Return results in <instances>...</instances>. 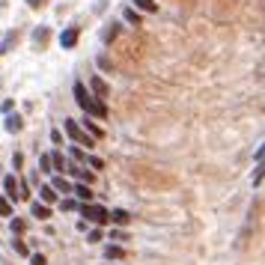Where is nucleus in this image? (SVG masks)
<instances>
[{"label":"nucleus","mask_w":265,"mask_h":265,"mask_svg":"<svg viewBox=\"0 0 265 265\" xmlns=\"http://www.w3.org/2000/svg\"><path fill=\"white\" fill-rule=\"evenodd\" d=\"M81 215H84V218H89V221H95V224H107V209H104V206L84 203V206H81Z\"/></svg>","instance_id":"3"},{"label":"nucleus","mask_w":265,"mask_h":265,"mask_svg":"<svg viewBox=\"0 0 265 265\" xmlns=\"http://www.w3.org/2000/svg\"><path fill=\"white\" fill-rule=\"evenodd\" d=\"M0 218H12V206L6 197H0Z\"/></svg>","instance_id":"20"},{"label":"nucleus","mask_w":265,"mask_h":265,"mask_svg":"<svg viewBox=\"0 0 265 265\" xmlns=\"http://www.w3.org/2000/svg\"><path fill=\"white\" fill-rule=\"evenodd\" d=\"M27 3H30L33 9H36V6H42V0H27Z\"/></svg>","instance_id":"32"},{"label":"nucleus","mask_w":265,"mask_h":265,"mask_svg":"<svg viewBox=\"0 0 265 265\" xmlns=\"http://www.w3.org/2000/svg\"><path fill=\"white\" fill-rule=\"evenodd\" d=\"M39 194H42V203L48 206V203H54L57 200V191L51 188V185H45V188H39Z\"/></svg>","instance_id":"17"},{"label":"nucleus","mask_w":265,"mask_h":265,"mask_svg":"<svg viewBox=\"0 0 265 265\" xmlns=\"http://www.w3.org/2000/svg\"><path fill=\"white\" fill-rule=\"evenodd\" d=\"M21 164H24V155H21V152H15V155H12V167H21Z\"/></svg>","instance_id":"28"},{"label":"nucleus","mask_w":265,"mask_h":265,"mask_svg":"<svg viewBox=\"0 0 265 265\" xmlns=\"http://www.w3.org/2000/svg\"><path fill=\"white\" fill-rule=\"evenodd\" d=\"M78 36H81L78 27H69V30L60 33V45H63V48H75V45H78Z\"/></svg>","instance_id":"6"},{"label":"nucleus","mask_w":265,"mask_h":265,"mask_svg":"<svg viewBox=\"0 0 265 265\" xmlns=\"http://www.w3.org/2000/svg\"><path fill=\"white\" fill-rule=\"evenodd\" d=\"M15 245V254H21V257H27V245L24 242H12Z\"/></svg>","instance_id":"27"},{"label":"nucleus","mask_w":265,"mask_h":265,"mask_svg":"<svg viewBox=\"0 0 265 265\" xmlns=\"http://www.w3.org/2000/svg\"><path fill=\"white\" fill-rule=\"evenodd\" d=\"M72 92H75V101L87 110V116H98V119H104V116H107V104H104V101H98V98H92L81 81L72 87Z\"/></svg>","instance_id":"1"},{"label":"nucleus","mask_w":265,"mask_h":265,"mask_svg":"<svg viewBox=\"0 0 265 265\" xmlns=\"http://www.w3.org/2000/svg\"><path fill=\"white\" fill-rule=\"evenodd\" d=\"M107 221L116 224V227H125V224H131V215H128L125 209H110V212H107Z\"/></svg>","instance_id":"5"},{"label":"nucleus","mask_w":265,"mask_h":265,"mask_svg":"<svg viewBox=\"0 0 265 265\" xmlns=\"http://www.w3.org/2000/svg\"><path fill=\"white\" fill-rule=\"evenodd\" d=\"M84 164H89L92 170H101V167H104V161H101V158H95V155H87V158H84Z\"/></svg>","instance_id":"19"},{"label":"nucleus","mask_w":265,"mask_h":265,"mask_svg":"<svg viewBox=\"0 0 265 265\" xmlns=\"http://www.w3.org/2000/svg\"><path fill=\"white\" fill-rule=\"evenodd\" d=\"M66 173H75V176H78V179H81L84 185H89V182H92V173H89L87 167H69Z\"/></svg>","instance_id":"11"},{"label":"nucleus","mask_w":265,"mask_h":265,"mask_svg":"<svg viewBox=\"0 0 265 265\" xmlns=\"http://www.w3.org/2000/svg\"><path fill=\"white\" fill-rule=\"evenodd\" d=\"M30 265H48V260H45L42 254H33V257H30Z\"/></svg>","instance_id":"25"},{"label":"nucleus","mask_w":265,"mask_h":265,"mask_svg":"<svg viewBox=\"0 0 265 265\" xmlns=\"http://www.w3.org/2000/svg\"><path fill=\"white\" fill-rule=\"evenodd\" d=\"M51 170H54L57 176H63V173L69 170V161H66L63 152H51Z\"/></svg>","instance_id":"4"},{"label":"nucleus","mask_w":265,"mask_h":265,"mask_svg":"<svg viewBox=\"0 0 265 265\" xmlns=\"http://www.w3.org/2000/svg\"><path fill=\"white\" fill-rule=\"evenodd\" d=\"M116 39V24H110L107 30H104V42H113Z\"/></svg>","instance_id":"24"},{"label":"nucleus","mask_w":265,"mask_h":265,"mask_svg":"<svg viewBox=\"0 0 265 265\" xmlns=\"http://www.w3.org/2000/svg\"><path fill=\"white\" fill-rule=\"evenodd\" d=\"M39 167H42V173H54V170H51V155H42V158H39Z\"/></svg>","instance_id":"23"},{"label":"nucleus","mask_w":265,"mask_h":265,"mask_svg":"<svg viewBox=\"0 0 265 265\" xmlns=\"http://www.w3.org/2000/svg\"><path fill=\"white\" fill-rule=\"evenodd\" d=\"M122 18H125V21H128V24H134V27H137V24H140V12H137V9H134V6H128V9H122Z\"/></svg>","instance_id":"15"},{"label":"nucleus","mask_w":265,"mask_h":265,"mask_svg":"<svg viewBox=\"0 0 265 265\" xmlns=\"http://www.w3.org/2000/svg\"><path fill=\"white\" fill-rule=\"evenodd\" d=\"M69 155H72V158H75L78 164H84V158H87V152H84L81 146H72V149H69Z\"/></svg>","instance_id":"18"},{"label":"nucleus","mask_w":265,"mask_h":265,"mask_svg":"<svg viewBox=\"0 0 265 265\" xmlns=\"http://www.w3.org/2000/svg\"><path fill=\"white\" fill-rule=\"evenodd\" d=\"M104 257H107V260H122L125 251H122L119 245H107V248H104Z\"/></svg>","instance_id":"16"},{"label":"nucleus","mask_w":265,"mask_h":265,"mask_svg":"<svg viewBox=\"0 0 265 265\" xmlns=\"http://www.w3.org/2000/svg\"><path fill=\"white\" fill-rule=\"evenodd\" d=\"M21 125H24V122H21V116H18V113H15V116H6V122H3V128H6L9 134H18V131H21Z\"/></svg>","instance_id":"10"},{"label":"nucleus","mask_w":265,"mask_h":265,"mask_svg":"<svg viewBox=\"0 0 265 265\" xmlns=\"http://www.w3.org/2000/svg\"><path fill=\"white\" fill-rule=\"evenodd\" d=\"M51 143H63V134H60V131H57V128H54V131H51Z\"/></svg>","instance_id":"31"},{"label":"nucleus","mask_w":265,"mask_h":265,"mask_svg":"<svg viewBox=\"0 0 265 265\" xmlns=\"http://www.w3.org/2000/svg\"><path fill=\"white\" fill-rule=\"evenodd\" d=\"M134 9L137 12H158V3L155 0H134Z\"/></svg>","instance_id":"14"},{"label":"nucleus","mask_w":265,"mask_h":265,"mask_svg":"<svg viewBox=\"0 0 265 265\" xmlns=\"http://www.w3.org/2000/svg\"><path fill=\"white\" fill-rule=\"evenodd\" d=\"M72 209H78V203L75 200H63V212H72Z\"/></svg>","instance_id":"29"},{"label":"nucleus","mask_w":265,"mask_h":265,"mask_svg":"<svg viewBox=\"0 0 265 265\" xmlns=\"http://www.w3.org/2000/svg\"><path fill=\"white\" fill-rule=\"evenodd\" d=\"M51 188L57 191V194H72V185L63 179V176H54V182H51Z\"/></svg>","instance_id":"12"},{"label":"nucleus","mask_w":265,"mask_h":265,"mask_svg":"<svg viewBox=\"0 0 265 265\" xmlns=\"http://www.w3.org/2000/svg\"><path fill=\"white\" fill-rule=\"evenodd\" d=\"M89 87H92V92H95V98H98V101H104V98H107V84H104L98 75H92V78H89Z\"/></svg>","instance_id":"7"},{"label":"nucleus","mask_w":265,"mask_h":265,"mask_svg":"<svg viewBox=\"0 0 265 265\" xmlns=\"http://www.w3.org/2000/svg\"><path fill=\"white\" fill-rule=\"evenodd\" d=\"M63 128H66V134H69L78 146H92V137H87V131H84L75 119H66V125H63Z\"/></svg>","instance_id":"2"},{"label":"nucleus","mask_w":265,"mask_h":265,"mask_svg":"<svg viewBox=\"0 0 265 265\" xmlns=\"http://www.w3.org/2000/svg\"><path fill=\"white\" fill-rule=\"evenodd\" d=\"M84 128H89V134H92V137H101V128H98V125H95V122H92L89 116H87V122H84Z\"/></svg>","instance_id":"21"},{"label":"nucleus","mask_w":265,"mask_h":265,"mask_svg":"<svg viewBox=\"0 0 265 265\" xmlns=\"http://www.w3.org/2000/svg\"><path fill=\"white\" fill-rule=\"evenodd\" d=\"M95 242H101V230H92L89 233V245H95Z\"/></svg>","instance_id":"30"},{"label":"nucleus","mask_w":265,"mask_h":265,"mask_svg":"<svg viewBox=\"0 0 265 265\" xmlns=\"http://www.w3.org/2000/svg\"><path fill=\"white\" fill-rule=\"evenodd\" d=\"M33 39H36V45H45V39H48V30H45V27H39V30L33 33Z\"/></svg>","instance_id":"22"},{"label":"nucleus","mask_w":265,"mask_h":265,"mask_svg":"<svg viewBox=\"0 0 265 265\" xmlns=\"http://www.w3.org/2000/svg\"><path fill=\"white\" fill-rule=\"evenodd\" d=\"M12 233H24V221H18V218H12Z\"/></svg>","instance_id":"26"},{"label":"nucleus","mask_w":265,"mask_h":265,"mask_svg":"<svg viewBox=\"0 0 265 265\" xmlns=\"http://www.w3.org/2000/svg\"><path fill=\"white\" fill-rule=\"evenodd\" d=\"M3 188H6V200H15L18 197V179L15 176H6L3 179Z\"/></svg>","instance_id":"8"},{"label":"nucleus","mask_w":265,"mask_h":265,"mask_svg":"<svg viewBox=\"0 0 265 265\" xmlns=\"http://www.w3.org/2000/svg\"><path fill=\"white\" fill-rule=\"evenodd\" d=\"M30 212H33V218H39V221L51 218V209H48L45 203H33V206H30Z\"/></svg>","instance_id":"13"},{"label":"nucleus","mask_w":265,"mask_h":265,"mask_svg":"<svg viewBox=\"0 0 265 265\" xmlns=\"http://www.w3.org/2000/svg\"><path fill=\"white\" fill-rule=\"evenodd\" d=\"M72 194H75L78 200H84V203H89V200H92V191H89V185H84V182H78V185L72 188Z\"/></svg>","instance_id":"9"}]
</instances>
